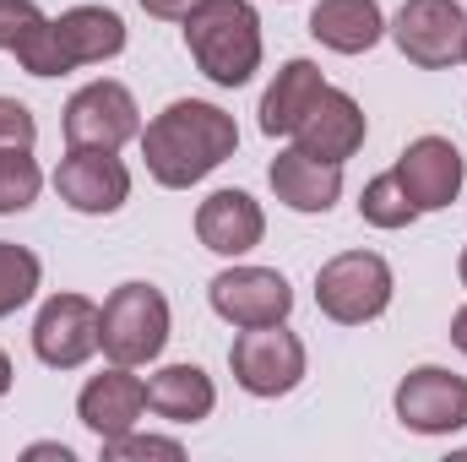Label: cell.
Instances as JSON below:
<instances>
[{
    "label": "cell",
    "mask_w": 467,
    "mask_h": 462,
    "mask_svg": "<svg viewBox=\"0 0 467 462\" xmlns=\"http://www.w3.org/2000/svg\"><path fill=\"white\" fill-rule=\"evenodd\" d=\"M239 147V125L229 110L207 104V99H174L163 115L141 131V158L147 174L163 191H191L202 185L213 169H223Z\"/></svg>",
    "instance_id": "1"
},
{
    "label": "cell",
    "mask_w": 467,
    "mask_h": 462,
    "mask_svg": "<svg viewBox=\"0 0 467 462\" xmlns=\"http://www.w3.org/2000/svg\"><path fill=\"white\" fill-rule=\"evenodd\" d=\"M185 49L207 82L244 88L261 71V16L250 0H202L185 16Z\"/></svg>",
    "instance_id": "2"
},
{
    "label": "cell",
    "mask_w": 467,
    "mask_h": 462,
    "mask_svg": "<svg viewBox=\"0 0 467 462\" xmlns=\"http://www.w3.org/2000/svg\"><path fill=\"white\" fill-rule=\"evenodd\" d=\"M169 343V299L152 283H119L99 310V348L109 364H152Z\"/></svg>",
    "instance_id": "3"
},
{
    "label": "cell",
    "mask_w": 467,
    "mask_h": 462,
    "mask_svg": "<svg viewBox=\"0 0 467 462\" xmlns=\"http://www.w3.org/2000/svg\"><path fill=\"white\" fill-rule=\"evenodd\" d=\"M391 267L375 250H343L316 272V305L337 327H364L391 305Z\"/></svg>",
    "instance_id": "4"
},
{
    "label": "cell",
    "mask_w": 467,
    "mask_h": 462,
    "mask_svg": "<svg viewBox=\"0 0 467 462\" xmlns=\"http://www.w3.org/2000/svg\"><path fill=\"white\" fill-rule=\"evenodd\" d=\"M229 370L250 397H288L305 381V343L283 321L239 327V338L229 348Z\"/></svg>",
    "instance_id": "5"
},
{
    "label": "cell",
    "mask_w": 467,
    "mask_h": 462,
    "mask_svg": "<svg viewBox=\"0 0 467 462\" xmlns=\"http://www.w3.org/2000/svg\"><path fill=\"white\" fill-rule=\"evenodd\" d=\"M397 38V49L424 66V71H446L457 66L467 49V11L457 0H402V11L386 27Z\"/></svg>",
    "instance_id": "6"
},
{
    "label": "cell",
    "mask_w": 467,
    "mask_h": 462,
    "mask_svg": "<svg viewBox=\"0 0 467 462\" xmlns=\"http://www.w3.org/2000/svg\"><path fill=\"white\" fill-rule=\"evenodd\" d=\"M60 131H66L71 147L119 152L130 136H141L130 88H119V82H88L82 93H71V104H66V115H60Z\"/></svg>",
    "instance_id": "7"
},
{
    "label": "cell",
    "mask_w": 467,
    "mask_h": 462,
    "mask_svg": "<svg viewBox=\"0 0 467 462\" xmlns=\"http://www.w3.org/2000/svg\"><path fill=\"white\" fill-rule=\"evenodd\" d=\"M397 419L413 436H457L467 430V381L441 364L408 370L397 386Z\"/></svg>",
    "instance_id": "8"
},
{
    "label": "cell",
    "mask_w": 467,
    "mask_h": 462,
    "mask_svg": "<svg viewBox=\"0 0 467 462\" xmlns=\"http://www.w3.org/2000/svg\"><path fill=\"white\" fill-rule=\"evenodd\" d=\"M33 353L49 370H82L99 353V305L88 294H49L33 321Z\"/></svg>",
    "instance_id": "9"
},
{
    "label": "cell",
    "mask_w": 467,
    "mask_h": 462,
    "mask_svg": "<svg viewBox=\"0 0 467 462\" xmlns=\"http://www.w3.org/2000/svg\"><path fill=\"white\" fill-rule=\"evenodd\" d=\"M55 191L71 213H88V218H109L125 207L130 196V169L119 163L115 152L104 147H71L55 169Z\"/></svg>",
    "instance_id": "10"
},
{
    "label": "cell",
    "mask_w": 467,
    "mask_h": 462,
    "mask_svg": "<svg viewBox=\"0 0 467 462\" xmlns=\"http://www.w3.org/2000/svg\"><path fill=\"white\" fill-rule=\"evenodd\" d=\"M207 294L229 327H272V321H288L294 310V289L272 267H229L207 283Z\"/></svg>",
    "instance_id": "11"
},
{
    "label": "cell",
    "mask_w": 467,
    "mask_h": 462,
    "mask_svg": "<svg viewBox=\"0 0 467 462\" xmlns=\"http://www.w3.org/2000/svg\"><path fill=\"white\" fill-rule=\"evenodd\" d=\"M397 185L408 191V202L419 213H441L462 196V180H467V163L462 152L446 142V136H419L397 152Z\"/></svg>",
    "instance_id": "12"
},
{
    "label": "cell",
    "mask_w": 467,
    "mask_h": 462,
    "mask_svg": "<svg viewBox=\"0 0 467 462\" xmlns=\"http://www.w3.org/2000/svg\"><path fill=\"white\" fill-rule=\"evenodd\" d=\"M266 180H272L277 202L294 207V213H332L337 196H343V163L316 158V152H305V147H283V152L272 158Z\"/></svg>",
    "instance_id": "13"
},
{
    "label": "cell",
    "mask_w": 467,
    "mask_h": 462,
    "mask_svg": "<svg viewBox=\"0 0 467 462\" xmlns=\"http://www.w3.org/2000/svg\"><path fill=\"white\" fill-rule=\"evenodd\" d=\"M364 131H369V120L358 110V99L343 93V88H327V93L310 104V115L294 125V147L343 163V158H353V152L364 147Z\"/></svg>",
    "instance_id": "14"
},
{
    "label": "cell",
    "mask_w": 467,
    "mask_h": 462,
    "mask_svg": "<svg viewBox=\"0 0 467 462\" xmlns=\"http://www.w3.org/2000/svg\"><path fill=\"white\" fill-rule=\"evenodd\" d=\"M141 408H147V381H136L130 364H115V370L93 375V381L82 386V397H77V419H82L99 441H115L125 430H136Z\"/></svg>",
    "instance_id": "15"
},
{
    "label": "cell",
    "mask_w": 467,
    "mask_h": 462,
    "mask_svg": "<svg viewBox=\"0 0 467 462\" xmlns=\"http://www.w3.org/2000/svg\"><path fill=\"white\" fill-rule=\"evenodd\" d=\"M125 49V22L109 5H71L55 16V55H60V71H77V66H99V60H115Z\"/></svg>",
    "instance_id": "16"
},
{
    "label": "cell",
    "mask_w": 467,
    "mask_h": 462,
    "mask_svg": "<svg viewBox=\"0 0 467 462\" xmlns=\"http://www.w3.org/2000/svg\"><path fill=\"white\" fill-rule=\"evenodd\" d=\"M266 234V213L250 191H213L202 207H196V239L218 256H244L255 250Z\"/></svg>",
    "instance_id": "17"
},
{
    "label": "cell",
    "mask_w": 467,
    "mask_h": 462,
    "mask_svg": "<svg viewBox=\"0 0 467 462\" xmlns=\"http://www.w3.org/2000/svg\"><path fill=\"white\" fill-rule=\"evenodd\" d=\"M0 49L16 55L27 77H66L55 55V22L33 0H0Z\"/></svg>",
    "instance_id": "18"
},
{
    "label": "cell",
    "mask_w": 467,
    "mask_h": 462,
    "mask_svg": "<svg viewBox=\"0 0 467 462\" xmlns=\"http://www.w3.org/2000/svg\"><path fill=\"white\" fill-rule=\"evenodd\" d=\"M147 408L169 425H196L218 408V386L202 364H163L147 381Z\"/></svg>",
    "instance_id": "19"
},
{
    "label": "cell",
    "mask_w": 467,
    "mask_h": 462,
    "mask_svg": "<svg viewBox=\"0 0 467 462\" xmlns=\"http://www.w3.org/2000/svg\"><path fill=\"white\" fill-rule=\"evenodd\" d=\"M310 33L337 55H364L386 38V11L380 0H321L310 11Z\"/></svg>",
    "instance_id": "20"
},
{
    "label": "cell",
    "mask_w": 467,
    "mask_h": 462,
    "mask_svg": "<svg viewBox=\"0 0 467 462\" xmlns=\"http://www.w3.org/2000/svg\"><path fill=\"white\" fill-rule=\"evenodd\" d=\"M321 93H327L321 66H316V60H288V66L272 77L266 99H261V131H266V136H294V125L310 115V104H316Z\"/></svg>",
    "instance_id": "21"
},
{
    "label": "cell",
    "mask_w": 467,
    "mask_h": 462,
    "mask_svg": "<svg viewBox=\"0 0 467 462\" xmlns=\"http://www.w3.org/2000/svg\"><path fill=\"white\" fill-rule=\"evenodd\" d=\"M44 191V169L33 147H0V213H27Z\"/></svg>",
    "instance_id": "22"
},
{
    "label": "cell",
    "mask_w": 467,
    "mask_h": 462,
    "mask_svg": "<svg viewBox=\"0 0 467 462\" xmlns=\"http://www.w3.org/2000/svg\"><path fill=\"white\" fill-rule=\"evenodd\" d=\"M38 278H44L38 256H33L27 245L0 239V321H5L11 310H22V305L38 294Z\"/></svg>",
    "instance_id": "23"
},
{
    "label": "cell",
    "mask_w": 467,
    "mask_h": 462,
    "mask_svg": "<svg viewBox=\"0 0 467 462\" xmlns=\"http://www.w3.org/2000/svg\"><path fill=\"white\" fill-rule=\"evenodd\" d=\"M358 218L375 224V229H408L419 218V207L408 202V191L397 185V174H375L358 196Z\"/></svg>",
    "instance_id": "24"
},
{
    "label": "cell",
    "mask_w": 467,
    "mask_h": 462,
    "mask_svg": "<svg viewBox=\"0 0 467 462\" xmlns=\"http://www.w3.org/2000/svg\"><path fill=\"white\" fill-rule=\"evenodd\" d=\"M104 446V462H125V457H180L185 446L180 441H163V436H136V430H125L115 441H99Z\"/></svg>",
    "instance_id": "25"
},
{
    "label": "cell",
    "mask_w": 467,
    "mask_h": 462,
    "mask_svg": "<svg viewBox=\"0 0 467 462\" xmlns=\"http://www.w3.org/2000/svg\"><path fill=\"white\" fill-rule=\"evenodd\" d=\"M38 142V120L27 104L16 99H0V147H33Z\"/></svg>",
    "instance_id": "26"
},
{
    "label": "cell",
    "mask_w": 467,
    "mask_h": 462,
    "mask_svg": "<svg viewBox=\"0 0 467 462\" xmlns=\"http://www.w3.org/2000/svg\"><path fill=\"white\" fill-rule=\"evenodd\" d=\"M196 5H202V0H141V11H147V16H163V22H185Z\"/></svg>",
    "instance_id": "27"
},
{
    "label": "cell",
    "mask_w": 467,
    "mask_h": 462,
    "mask_svg": "<svg viewBox=\"0 0 467 462\" xmlns=\"http://www.w3.org/2000/svg\"><path fill=\"white\" fill-rule=\"evenodd\" d=\"M451 343H457V348L467 353V305L457 310V316H451Z\"/></svg>",
    "instance_id": "28"
},
{
    "label": "cell",
    "mask_w": 467,
    "mask_h": 462,
    "mask_svg": "<svg viewBox=\"0 0 467 462\" xmlns=\"http://www.w3.org/2000/svg\"><path fill=\"white\" fill-rule=\"evenodd\" d=\"M33 457H60V462H71V446H33Z\"/></svg>",
    "instance_id": "29"
},
{
    "label": "cell",
    "mask_w": 467,
    "mask_h": 462,
    "mask_svg": "<svg viewBox=\"0 0 467 462\" xmlns=\"http://www.w3.org/2000/svg\"><path fill=\"white\" fill-rule=\"evenodd\" d=\"M11 392V359H5V348H0V397Z\"/></svg>",
    "instance_id": "30"
},
{
    "label": "cell",
    "mask_w": 467,
    "mask_h": 462,
    "mask_svg": "<svg viewBox=\"0 0 467 462\" xmlns=\"http://www.w3.org/2000/svg\"><path fill=\"white\" fill-rule=\"evenodd\" d=\"M457 272H462V289H467V250H462V261H457Z\"/></svg>",
    "instance_id": "31"
},
{
    "label": "cell",
    "mask_w": 467,
    "mask_h": 462,
    "mask_svg": "<svg viewBox=\"0 0 467 462\" xmlns=\"http://www.w3.org/2000/svg\"><path fill=\"white\" fill-rule=\"evenodd\" d=\"M462 60H467V49H462Z\"/></svg>",
    "instance_id": "32"
}]
</instances>
